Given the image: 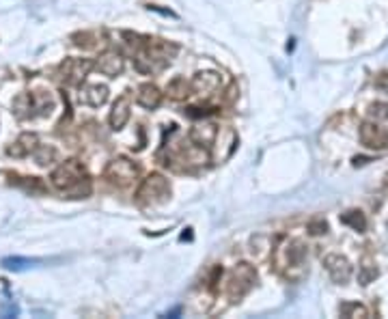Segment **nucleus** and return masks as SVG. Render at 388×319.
<instances>
[{"instance_id": "1", "label": "nucleus", "mask_w": 388, "mask_h": 319, "mask_svg": "<svg viewBox=\"0 0 388 319\" xmlns=\"http://www.w3.org/2000/svg\"><path fill=\"white\" fill-rule=\"evenodd\" d=\"M123 37L132 39L127 44L136 48V69L141 74L162 71L166 65H170V61L179 50L175 44L164 42V39H151V37H141L132 33H123Z\"/></svg>"}, {"instance_id": "2", "label": "nucleus", "mask_w": 388, "mask_h": 319, "mask_svg": "<svg viewBox=\"0 0 388 319\" xmlns=\"http://www.w3.org/2000/svg\"><path fill=\"white\" fill-rule=\"evenodd\" d=\"M50 179L52 186L69 198H87L93 190L91 177L80 160H67L61 166H56Z\"/></svg>"}, {"instance_id": "3", "label": "nucleus", "mask_w": 388, "mask_h": 319, "mask_svg": "<svg viewBox=\"0 0 388 319\" xmlns=\"http://www.w3.org/2000/svg\"><path fill=\"white\" fill-rule=\"evenodd\" d=\"M272 259H274L276 270L287 278V281H302L308 274V250L302 239H285L283 246H276L272 250Z\"/></svg>"}, {"instance_id": "4", "label": "nucleus", "mask_w": 388, "mask_h": 319, "mask_svg": "<svg viewBox=\"0 0 388 319\" xmlns=\"http://www.w3.org/2000/svg\"><path fill=\"white\" fill-rule=\"evenodd\" d=\"M170 198V182L160 175L151 173L143 179V184L136 190V203L141 207H158Z\"/></svg>"}, {"instance_id": "5", "label": "nucleus", "mask_w": 388, "mask_h": 319, "mask_svg": "<svg viewBox=\"0 0 388 319\" xmlns=\"http://www.w3.org/2000/svg\"><path fill=\"white\" fill-rule=\"evenodd\" d=\"M255 283H257V270L250 264H238L229 274L227 293L233 302H238L252 287H255Z\"/></svg>"}, {"instance_id": "6", "label": "nucleus", "mask_w": 388, "mask_h": 319, "mask_svg": "<svg viewBox=\"0 0 388 319\" xmlns=\"http://www.w3.org/2000/svg\"><path fill=\"white\" fill-rule=\"evenodd\" d=\"M141 169L139 164H134L132 160L127 157H114L108 162L106 171H104V177L108 179V184L116 186V188H127L134 184V179L139 177Z\"/></svg>"}, {"instance_id": "7", "label": "nucleus", "mask_w": 388, "mask_h": 319, "mask_svg": "<svg viewBox=\"0 0 388 319\" xmlns=\"http://www.w3.org/2000/svg\"><path fill=\"white\" fill-rule=\"evenodd\" d=\"M91 71H93L91 58H65V61L58 65V78H61L67 87H82V83Z\"/></svg>"}, {"instance_id": "8", "label": "nucleus", "mask_w": 388, "mask_h": 319, "mask_svg": "<svg viewBox=\"0 0 388 319\" xmlns=\"http://www.w3.org/2000/svg\"><path fill=\"white\" fill-rule=\"evenodd\" d=\"M360 143L369 149H388V130H384L378 121H364L358 130Z\"/></svg>"}, {"instance_id": "9", "label": "nucleus", "mask_w": 388, "mask_h": 319, "mask_svg": "<svg viewBox=\"0 0 388 319\" xmlns=\"http://www.w3.org/2000/svg\"><path fill=\"white\" fill-rule=\"evenodd\" d=\"M324 266L330 278H333V283L337 285H345L349 278H352V264H349V259L343 255H326Z\"/></svg>"}, {"instance_id": "10", "label": "nucleus", "mask_w": 388, "mask_h": 319, "mask_svg": "<svg viewBox=\"0 0 388 319\" xmlns=\"http://www.w3.org/2000/svg\"><path fill=\"white\" fill-rule=\"evenodd\" d=\"M93 69L100 71L102 76L108 78H116L121 76L125 69V58L119 52H104L97 56V61H93Z\"/></svg>"}, {"instance_id": "11", "label": "nucleus", "mask_w": 388, "mask_h": 319, "mask_svg": "<svg viewBox=\"0 0 388 319\" xmlns=\"http://www.w3.org/2000/svg\"><path fill=\"white\" fill-rule=\"evenodd\" d=\"M132 110V93L125 91L123 95L116 97V102L112 104V110L108 114V123L112 130H123L125 123L130 121V112Z\"/></svg>"}, {"instance_id": "12", "label": "nucleus", "mask_w": 388, "mask_h": 319, "mask_svg": "<svg viewBox=\"0 0 388 319\" xmlns=\"http://www.w3.org/2000/svg\"><path fill=\"white\" fill-rule=\"evenodd\" d=\"M190 85H192V93L211 95L213 91L220 89V74H216V71H199V74H194V78L190 80Z\"/></svg>"}, {"instance_id": "13", "label": "nucleus", "mask_w": 388, "mask_h": 319, "mask_svg": "<svg viewBox=\"0 0 388 319\" xmlns=\"http://www.w3.org/2000/svg\"><path fill=\"white\" fill-rule=\"evenodd\" d=\"M216 136H218V126H213V123H197V126L190 130L188 141L207 149L209 145H213Z\"/></svg>"}, {"instance_id": "14", "label": "nucleus", "mask_w": 388, "mask_h": 319, "mask_svg": "<svg viewBox=\"0 0 388 319\" xmlns=\"http://www.w3.org/2000/svg\"><path fill=\"white\" fill-rule=\"evenodd\" d=\"M37 147H39V138H37V134H33V132H24V134H19V136H17V141L7 149V153H9L11 157H26V155H30Z\"/></svg>"}, {"instance_id": "15", "label": "nucleus", "mask_w": 388, "mask_h": 319, "mask_svg": "<svg viewBox=\"0 0 388 319\" xmlns=\"http://www.w3.org/2000/svg\"><path fill=\"white\" fill-rule=\"evenodd\" d=\"M108 99V87L106 85H89L80 89V102L91 106V108H100L106 104Z\"/></svg>"}, {"instance_id": "16", "label": "nucleus", "mask_w": 388, "mask_h": 319, "mask_svg": "<svg viewBox=\"0 0 388 319\" xmlns=\"http://www.w3.org/2000/svg\"><path fill=\"white\" fill-rule=\"evenodd\" d=\"M136 102H139V106L147 108V110H155L160 104H162V91L155 87V85H143L139 89V93H136Z\"/></svg>"}, {"instance_id": "17", "label": "nucleus", "mask_w": 388, "mask_h": 319, "mask_svg": "<svg viewBox=\"0 0 388 319\" xmlns=\"http://www.w3.org/2000/svg\"><path fill=\"white\" fill-rule=\"evenodd\" d=\"M166 93H168L170 99H175V102H184V99H188L192 95V85L188 83L186 78L177 76V78H173L168 83Z\"/></svg>"}, {"instance_id": "18", "label": "nucleus", "mask_w": 388, "mask_h": 319, "mask_svg": "<svg viewBox=\"0 0 388 319\" xmlns=\"http://www.w3.org/2000/svg\"><path fill=\"white\" fill-rule=\"evenodd\" d=\"M341 225L352 227L358 233H364L367 231V216L360 209H349V212L341 214Z\"/></svg>"}, {"instance_id": "19", "label": "nucleus", "mask_w": 388, "mask_h": 319, "mask_svg": "<svg viewBox=\"0 0 388 319\" xmlns=\"http://www.w3.org/2000/svg\"><path fill=\"white\" fill-rule=\"evenodd\" d=\"M339 313H341V317H347V319H356V317L364 319V317H369V309L364 304H360V302H341Z\"/></svg>"}, {"instance_id": "20", "label": "nucleus", "mask_w": 388, "mask_h": 319, "mask_svg": "<svg viewBox=\"0 0 388 319\" xmlns=\"http://www.w3.org/2000/svg\"><path fill=\"white\" fill-rule=\"evenodd\" d=\"M378 276H380L378 266L371 261V259H364L362 266H360V270H358V283H360V285H369V283H373Z\"/></svg>"}, {"instance_id": "21", "label": "nucleus", "mask_w": 388, "mask_h": 319, "mask_svg": "<svg viewBox=\"0 0 388 319\" xmlns=\"http://www.w3.org/2000/svg\"><path fill=\"white\" fill-rule=\"evenodd\" d=\"M35 160H37V164L39 166H48L54 162V157H56V149L54 147H46V145H39L35 151H33Z\"/></svg>"}, {"instance_id": "22", "label": "nucleus", "mask_w": 388, "mask_h": 319, "mask_svg": "<svg viewBox=\"0 0 388 319\" xmlns=\"http://www.w3.org/2000/svg\"><path fill=\"white\" fill-rule=\"evenodd\" d=\"M367 112L373 121H388V104L386 102H373Z\"/></svg>"}, {"instance_id": "23", "label": "nucleus", "mask_w": 388, "mask_h": 319, "mask_svg": "<svg viewBox=\"0 0 388 319\" xmlns=\"http://www.w3.org/2000/svg\"><path fill=\"white\" fill-rule=\"evenodd\" d=\"M71 39H73V46H78V48H85V50L95 48V42H93L95 37H93L91 33H78V35H73Z\"/></svg>"}, {"instance_id": "24", "label": "nucleus", "mask_w": 388, "mask_h": 319, "mask_svg": "<svg viewBox=\"0 0 388 319\" xmlns=\"http://www.w3.org/2000/svg\"><path fill=\"white\" fill-rule=\"evenodd\" d=\"M308 233L310 235H326L328 233V223L324 218H315V221L308 223Z\"/></svg>"}, {"instance_id": "25", "label": "nucleus", "mask_w": 388, "mask_h": 319, "mask_svg": "<svg viewBox=\"0 0 388 319\" xmlns=\"http://www.w3.org/2000/svg\"><path fill=\"white\" fill-rule=\"evenodd\" d=\"M373 87H376L378 91H382V93H388V71H382V74L376 76Z\"/></svg>"}]
</instances>
